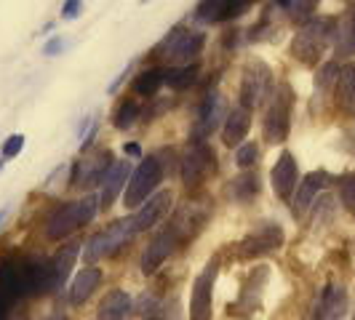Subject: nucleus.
Returning a JSON list of instances; mask_svg holds the SVG:
<instances>
[{
    "instance_id": "f257e3e1",
    "label": "nucleus",
    "mask_w": 355,
    "mask_h": 320,
    "mask_svg": "<svg viewBox=\"0 0 355 320\" xmlns=\"http://www.w3.org/2000/svg\"><path fill=\"white\" fill-rule=\"evenodd\" d=\"M134 235H137V230H134V219H121V222H112L105 232H96L89 243H86V251H83L86 265L91 267L94 262H99V259L112 256L118 249H123V246L131 240V238H134Z\"/></svg>"
},
{
    "instance_id": "f03ea898",
    "label": "nucleus",
    "mask_w": 355,
    "mask_h": 320,
    "mask_svg": "<svg viewBox=\"0 0 355 320\" xmlns=\"http://www.w3.org/2000/svg\"><path fill=\"white\" fill-rule=\"evenodd\" d=\"M160 177H163V168H160L158 158H144L134 174L128 177V184H125V195H123V206L125 208H137L142 206L147 197H153L155 187L160 184Z\"/></svg>"
},
{
    "instance_id": "7ed1b4c3",
    "label": "nucleus",
    "mask_w": 355,
    "mask_h": 320,
    "mask_svg": "<svg viewBox=\"0 0 355 320\" xmlns=\"http://www.w3.org/2000/svg\"><path fill=\"white\" fill-rule=\"evenodd\" d=\"M214 171H216L214 150L203 139H196V142L184 150V158H182V181H184V187L187 190H196Z\"/></svg>"
},
{
    "instance_id": "20e7f679",
    "label": "nucleus",
    "mask_w": 355,
    "mask_h": 320,
    "mask_svg": "<svg viewBox=\"0 0 355 320\" xmlns=\"http://www.w3.org/2000/svg\"><path fill=\"white\" fill-rule=\"evenodd\" d=\"M331 27H334L331 19H313V21H307L302 30L297 33V37H294V46H291L294 56L302 59L304 64H313L323 53V48H326Z\"/></svg>"
},
{
    "instance_id": "39448f33",
    "label": "nucleus",
    "mask_w": 355,
    "mask_h": 320,
    "mask_svg": "<svg viewBox=\"0 0 355 320\" xmlns=\"http://www.w3.org/2000/svg\"><path fill=\"white\" fill-rule=\"evenodd\" d=\"M288 128H291V89L278 86L265 115V139L272 144L286 142Z\"/></svg>"
},
{
    "instance_id": "423d86ee",
    "label": "nucleus",
    "mask_w": 355,
    "mask_h": 320,
    "mask_svg": "<svg viewBox=\"0 0 355 320\" xmlns=\"http://www.w3.org/2000/svg\"><path fill=\"white\" fill-rule=\"evenodd\" d=\"M284 246V230L278 227V224H262V227H257L254 232H249L243 240H241V246H238V254L243 256V259H257V256H265L270 251L281 249Z\"/></svg>"
},
{
    "instance_id": "0eeeda50",
    "label": "nucleus",
    "mask_w": 355,
    "mask_h": 320,
    "mask_svg": "<svg viewBox=\"0 0 355 320\" xmlns=\"http://www.w3.org/2000/svg\"><path fill=\"white\" fill-rule=\"evenodd\" d=\"M203 43L206 37L203 33H190V30H174L171 37H166V46H163V56L168 62H179V64H190L196 62L198 53L203 51Z\"/></svg>"
},
{
    "instance_id": "6e6552de",
    "label": "nucleus",
    "mask_w": 355,
    "mask_h": 320,
    "mask_svg": "<svg viewBox=\"0 0 355 320\" xmlns=\"http://www.w3.org/2000/svg\"><path fill=\"white\" fill-rule=\"evenodd\" d=\"M80 224H86L83 222V213H80V203L78 200L75 203H59L49 213V219H46V238L49 240H62L70 232L78 230Z\"/></svg>"
},
{
    "instance_id": "1a4fd4ad",
    "label": "nucleus",
    "mask_w": 355,
    "mask_h": 320,
    "mask_svg": "<svg viewBox=\"0 0 355 320\" xmlns=\"http://www.w3.org/2000/svg\"><path fill=\"white\" fill-rule=\"evenodd\" d=\"M216 281V262H209L206 269L196 278L193 285V302H190V320H209L211 318V294Z\"/></svg>"
},
{
    "instance_id": "9d476101",
    "label": "nucleus",
    "mask_w": 355,
    "mask_h": 320,
    "mask_svg": "<svg viewBox=\"0 0 355 320\" xmlns=\"http://www.w3.org/2000/svg\"><path fill=\"white\" fill-rule=\"evenodd\" d=\"M270 86V67L262 62H254L243 72V83H241V105L251 109L262 102V96L267 94Z\"/></svg>"
},
{
    "instance_id": "9b49d317",
    "label": "nucleus",
    "mask_w": 355,
    "mask_h": 320,
    "mask_svg": "<svg viewBox=\"0 0 355 320\" xmlns=\"http://www.w3.org/2000/svg\"><path fill=\"white\" fill-rule=\"evenodd\" d=\"M0 291L8 294L11 299L33 296L30 294V283H27L24 259H0Z\"/></svg>"
},
{
    "instance_id": "f8f14e48",
    "label": "nucleus",
    "mask_w": 355,
    "mask_h": 320,
    "mask_svg": "<svg viewBox=\"0 0 355 320\" xmlns=\"http://www.w3.org/2000/svg\"><path fill=\"white\" fill-rule=\"evenodd\" d=\"M177 243H179V238L171 227L158 232V235L150 240V246L144 249V256H142V272L144 275H153V272H155V269L168 259V254L174 251Z\"/></svg>"
},
{
    "instance_id": "ddd939ff",
    "label": "nucleus",
    "mask_w": 355,
    "mask_h": 320,
    "mask_svg": "<svg viewBox=\"0 0 355 320\" xmlns=\"http://www.w3.org/2000/svg\"><path fill=\"white\" fill-rule=\"evenodd\" d=\"M110 166H112L110 150H99V152H94V155H89V158H83L78 166H75V177H72V181L80 184V187H94L96 181L105 179Z\"/></svg>"
},
{
    "instance_id": "4468645a",
    "label": "nucleus",
    "mask_w": 355,
    "mask_h": 320,
    "mask_svg": "<svg viewBox=\"0 0 355 320\" xmlns=\"http://www.w3.org/2000/svg\"><path fill=\"white\" fill-rule=\"evenodd\" d=\"M168 206H171V193H158V195L147 197L142 203V208L134 213V230L144 232L150 227H155L160 219L168 213Z\"/></svg>"
},
{
    "instance_id": "2eb2a0df",
    "label": "nucleus",
    "mask_w": 355,
    "mask_h": 320,
    "mask_svg": "<svg viewBox=\"0 0 355 320\" xmlns=\"http://www.w3.org/2000/svg\"><path fill=\"white\" fill-rule=\"evenodd\" d=\"M270 179H272V190H275V195L278 197H284L286 200V197L294 193L297 179H300V168H297V160H294L291 152H284V155L278 158V163L272 166Z\"/></svg>"
},
{
    "instance_id": "dca6fc26",
    "label": "nucleus",
    "mask_w": 355,
    "mask_h": 320,
    "mask_svg": "<svg viewBox=\"0 0 355 320\" xmlns=\"http://www.w3.org/2000/svg\"><path fill=\"white\" fill-rule=\"evenodd\" d=\"M347 312V291L342 285H326L315 307V320H342Z\"/></svg>"
},
{
    "instance_id": "f3484780",
    "label": "nucleus",
    "mask_w": 355,
    "mask_h": 320,
    "mask_svg": "<svg viewBox=\"0 0 355 320\" xmlns=\"http://www.w3.org/2000/svg\"><path fill=\"white\" fill-rule=\"evenodd\" d=\"M128 174H131L128 160H118V163H112V166L107 168L105 179H102V195H99V206L110 208V206L115 203V197L121 195V190H123L125 181H128Z\"/></svg>"
},
{
    "instance_id": "a211bd4d",
    "label": "nucleus",
    "mask_w": 355,
    "mask_h": 320,
    "mask_svg": "<svg viewBox=\"0 0 355 320\" xmlns=\"http://www.w3.org/2000/svg\"><path fill=\"white\" fill-rule=\"evenodd\" d=\"M251 128V112L246 107H235L227 112V118H225V125H222V142L227 144V147H235V144H241L246 139V134H249Z\"/></svg>"
},
{
    "instance_id": "6ab92c4d",
    "label": "nucleus",
    "mask_w": 355,
    "mask_h": 320,
    "mask_svg": "<svg viewBox=\"0 0 355 320\" xmlns=\"http://www.w3.org/2000/svg\"><path fill=\"white\" fill-rule=\"evenodd\" d=\"M99 281H102V269L96 267H86L83 272L75 275V281L70 285V304L72 307H80V304L89 299L91 294L99 288Z\"/></svg>"
},
{
    "instance_id": "aec40b11",
    "label": "nucleus",
    "mask_w": 355,
    "mask_h": 320,
    "mask_svg": "<svg viewBox=\"0 0 355 320\" xmlns=\"http://www.w3.org/2000/svg\"><path fill=\"white\" fill-rule=\"evenodd\" d=\"M337 105L342 112L355 115V62L345 64L337 75Z\"/></svg>"
},
{
    "instance_id": "412c9836",
    "label": "nucleus",
    "mask_w": 355,
    "mask_h": 320,
    "mask_svg": "<svg viewBox=\"0 0 355 320\" xmlns=\"http://www.w3.org/2000/svg\"><path fill=\"white\" fill-rule=\"evenodd\" d=\"M128 312H131V296L125 291H110L99 304L96 320H125Z\"/></svg>"
},
{
    "instance_id": "4be33fe9",
    "label": "nucleus",
    "mask_w": 355,
    "mask_h": 320,
    "mask_svg": "<svg viewBox=\"0 0 355 320\" xmlns=\"http://www.w3.org/2000/svg\"><path fill=\"white\" fill-rule=\"evenodd\" d=\"M326 181H329V177H326L323 171H315V174H310V177L304 179L302 187H300V193H297V197H294V213L307 211L310 203L315 200V195L326 187Z\"/></svg>"
},
{
    "instance_id": "5701e85b",
    "label": "nucleus",
    "mask_w": 355,
    "mask_h": 320,
    "mask_svg": "<svg viewBox=\"0 0 355 320\" xmlns=\"http://www.w3.org/2000/svg\"><path fill=\"white\" fill-rule=\"evenodd\" d=\"M78 254H80V243H67V246H62V251L53 256L51 265H53V285H56V288H62L64 281L70 278L72 265H75Z\"/></svg>"
},
{
    "instance_id": "b1692460",
    "label": "nucleus",
    "mask_w": 355,
    "mask_h": 320,
    "mask_svg": "<svg viewBox=\"0 0 355 320\" xmlns=\"http://www.w3.org/2000/svg\"><path fill=\"white\" fill-rule=\"evenodd\" d=\"M222 115V99H219V94L211 91L209 96H206V102H203V109H200V123H198V134L200 136H209L214 128H216V118Z\"/></svg>"
},
{
    "instance_id": "393cba45",
    "label": "nucleus",
    "mask_w": 355,
    "mask_h": 320,
    "mask_svg": "<svg viewBox=\"0 0 355 320\" xmlns=\"http://www.w3.org/2000/svg\"><path fill=\"white\" fill-rule=\"evenodd\" d=\"M337 53L350 56L355 53V8L339 21L337 27Z\"/></svg>"
},
{
    "instance_id": "a878e982",
    "label": "nucleus",
    "mask_w": 355,
    "mask_h": 320,
    "mask_svg": "<svg viewBox=\"0 0 355 320\" xmlns=\"http://www.w3.org/2000/svg\"><path fill=\"white\" fill-rule=\"evenodd\" d=\"M163 83H166V72L163 70H144L134 80V94L137 96H155Z\"/></svg>"
},
{
    "instance_id": "bb28decb",
    "label": "nucleus",
    "mask_w": 355,
    "mask_h": 320,
    "mask_svg": "<svg viewBox=\"0 0 355 320\" xmlns=\"http://www.w3.org/2000/svg\"><path fill=\"white\" fill-rule=\"evenodd\" d=\"M198 80V67L196 64H182V67H174V70H166V83L171 89H190Z\"/></svg>"
},
{
    "instance_id": "cd10ccee",
    "label": "nucleus",
    "mask_w": 355,
    "mask_h": 320,
    "mask_svg": "<svg viewBox=\"0 0 355 320\" xmlns=\"http://www.w3.org/2000/svg\"><path fill=\"white\" fill-rule=\"evenodd\" d=\"M230 0H200L198 3V19L200 21H225Z\"/></svg>"
},
{
    "instance_id": "c85d7f7f",
    "label": "nucleus",
    "mask_w": 355,
    "mask_h": 320,
    "mask_svg": "<svg viewBox=\"0 0 355 320\" xmlns=\"http://www.w3.org/2000/svg\"><path fill=\"white\" fill-rule=\"evenodd\" d=\"M137 118H139V105H137L134 99H123V102L118 105V109H115V115H112V123H115V128L125 131V128L134 125Z\"/></svg>"
},
{
    "instance_id": "c756f323",
    "label": "nucleus",
    "mask_w": 355,
    "mask_h": 320,
    "mask_svg": "<svg viewBox=\"0 0 355 320\" xmlns=\"http://www.w3.org/2000/svg\"><path fill=\"white\" fill-rule=\"evenodd\" d=\"M259 193V179L254 177H241L235 179V184H232V195L238 197V200H249V197H254Z\"/></svg>"
},
{
    "instance_id": "7c9ffc66",
    "label": "nucleus",
    "mask_w": 355,
    "mask_h": 320,
    "mask_svg": "<svg viewBox=\"0 0 355 320\" xmlns=\"http://www.w3.org/2000/svg\"><path fill=\"white\" fill-rule=\"evenodd\" d=\"M281 6H286L288 8V14H291V19H304L313 14V8L318 6V0H278Z\"/></svg>"
},
{
    "instance_id": "2f4dec72",
    "label": "nucleus",
    "mask_w": 355,
    "mask_h": 320,
    "mask_svg": "<svg viewBox=\"0 0 355 320\" xmlns=\"http://www.w3.org/2000/svg\"><path fill=\"white\" fill-rule=\"evenodd\" d=\"M257 158H259V147H257L254 142L241 144L238 152H235V163H238L241 168H251V166L257 163Z\"/></svg>"
},
{
    "instance_id": "473e14b6",
    "label": "nucleus",
    "mask_w": 355,
    "mask_h": 320,
    "mask_svg": "<svg viewBox=\"0 0 355 320\" xmlns=\"http://www.w3.org/2000/svg\"><path fill=\"white\" fill-rule=\"evenodd\" d=\"M339 195L347 208H355V174H345L339 179Z\"/></svg>"
},
{
    "instance_id": "72a5a7b5",
    "label": "nucleus",
    "mask_w": 355,
    "mask_h": 320,
    "mask_svg": "<svg viewBox=\"0 0 355 320\" xmlns=\"http://www.w3.org/2000/svg\"><path fill=\"white\" fill-rule=\"evenodd\" d=\"M21 147H24V136L21 134H14V136H8L6 144H3V158H14L21 152Z\"/></svg>"
},
{
    "instance_id": "f704fd0d",
    "label": "nucleus",
    "mask_w": 355,
    "mask_h": 320,
    "mask_svg": "<svg viewBox=\"0 0 355 320\" xmlns=\"http://www.w3.org/2000/svg\"><path fill=\"white\" fill-rule=\"evenodd\" d=\"M251 3H257V0H230V3H227V14H225V19L241 17V14L249 8Z\"/></svg>"
},
{
    "instance_id": "c9c22d12",
    "label": "nucleus",
    "mask_w": 355,
    "mask_h": 320,
    "mask_svg": "<svg viewBox=\"0 0 355 320\" xmlns=\"http://www.w3.org/2000/svg\"><path fill=\"white\" fill-rule=\"evenodd\" d=\"M78 11H80V0H64V6H62V17L75 19L78 17Z\"/></svg>"
},
{
    "instance_id": "e433bc0d",
    "label": "nucleus",
    "mask_w": 355,
    "mask_h": 320,
    "mask_svg": "<svg viewBox=\"0 0 355 320\" xmlns=\"http://www.w3.org/2000/svg\"><path fill=\"white\" fill-rule=\"evenodd\" d=\"M11 302H14V299H11L8 294H3V291H0V320H8V312H11Z\"/></svg>"
},
{
    "instance_id": "4c0bfd02",
    "label": "nucleus",
    "mask_w": 355,
    "mask_h": 320,
    "mask_svg": "<svg viewBox=\"0 0 355 320\" xmlns=\"http://www.w3.org/2000/svg\"><path fill=\"white\" fill-rule=\"evenodd\" d=\"M62 48V37H53V40H49L46 43V48H43V53H49V56H53V53Z\"/></svg>"
},
{
    "instance_id": "58836bf2",
    "label": "nucleus",
    "mask_w": 355,
    "mask_h": 320,
    "mask_svg": "<svg viewBox=\"0 0 355 320\" xmlns=\"http://www.w3.org/2000/svg\"><path fill=\"white\" fill-rule=\"evenodd\" d=\"M125 152H128V155H139L142 150H139V144H125Z\"/></svg>"
},
{
    "instance_id": "ea45409f",
    "label": "nucleus",
    "mask_w": 355,
    "mask_h": 320,
    "mask_svg": "<svg viewBox=\"0 0 355 320\" xmlns=\"http://www.w3.org/2000/svg\"><path fill=\"white\" fill-rule=\"evenodd\" d=\"M3 219H6V208H3V211H0V222H3Z\"/></svg>"
},
{
    "instance_id": "a19ab883",
    "label": "nucleus",
    "mask_w": 355,
    "mask_h": 320,
    "mask_svg": "<svg viewBox=\"0 0 355 320\" xmlns=\"http://www.w3.org/2000/svg\"><path fill=\"white\" fill-rule=\"evenodd\" d=\"M51 320H64V318H51Z\"/></svg>"
},
{
    "instance_id": "79ce46f5",
    "label": "nucleus",
    "mask_w": 355,
    "mask_h": 320,
    "mask_svg": "<svg viewBox=\"0 0 355 320\" xmlns=\"http://www.w3.org/2000/svg\"><path fill=\"white\" fill-rule=\"evenodd\" d=\"M0 168H3V160H0Z\"/></svg>"
},
{
    "instance_id": "37998d69",
    "label": "nucleus",
    "mask_w": 355,
    "mask_h": 320,
    "mask_svg": "<svg viewBox=\"0 0 355 320\" xmlns=\"http://www.w3.org/2000/svg\"><path fill=\"white\" fill-rule=\"evenodd\" d=\"M142 320H150V318H142Z\"/></svg>"
}]
</instances>
